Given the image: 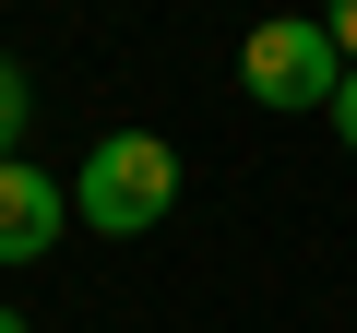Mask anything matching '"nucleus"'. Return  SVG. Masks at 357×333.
<instances>
[{
  "label": "nucleus",
  "instance_id": "obj_1",
  "mask_svg": "<svg viewBox=\"0 0 357 333\" xmlns=\"http://www.w3.org/2000/svg\"><path fill=\"white\" fill-rule=\"evenodd\" d=\"M167 203H178V155L155 131H107L72 166V226H96V238H143V226H167Z\"/></svg>",
  "mask_w": 357,
  "mask_h": 333
},
{
  "label": "nucleus",
  "instance_id": "obj_2",
  "mask_svg": "<svg viewBox=\"0 0 357 333\" xmlns=\"http://www.w3.org/2000/svg\"><path fill=\"white\" fill-rule=\"evenodd\" d=\"M333 84H345V60H333L321 13L250 24V48H238V95H250V107H333Z\"/></svg>",
  "mask_w": 357,
  "mask_h": 333
},
{
  "label": "nucleus",
  "instance_id": "obj_3",
  "mask_svg": "<svg viewBox=\"0 0 357 333\" xmlns=\"http://www.w3.org/2000/svg\"><path fill=\"white\" fill-rule=\"evenodd\" d=\"M60 226H72V191L48 179V166L0 155V262H48V250H60Z\"/></svg>",
  "mask_w": 357,
  "mask_h": 333
},
{
  "label": "nucleus",
  "instance_id": "obj_4",
  "mask_svg": "<svg viewBox=\"0 0 357 333\" xmlns=\"http://www.w3.org/2000/svg\"><path fill=\"white\" fill-rule=\"evenodd\" d=\"M13 143H24V72L0 60V155H13Z\"/></svg>",
  "mask_w": 357,
  "mask_h": 333
},
{
  "label": "nucleus",
  "instance_id": "obj_5",
  "mask_svg": "<svg viewBox=\"0 0 357 333\" xmlns=\"http://www.w3.org/2000/svg\"><path fill=\"white\" fill-rule=\"evenodd\" d=\"M321 36H333V60L357 72V0H321Z\"/></svg>",
  "mask_w": 357,
  "mask_h": 333
},
{
  "label": "nucleus",
  "instance_id": "obj_6",
  "mask_svg": "<svg viewBox=\"0 0 357 333\" xmlns=\"http://www.w3.org/2000/svg\"><path fill=\"white\" fill-rule=\"evenodd\" d=\"M333 143H345V155H357V72H345V84H333Z\"/></svg>",
  "mask_w": 357,
  "mask_h": 333
},
{
  "label": "nucleus",
  "instance_id": "obj_7",
  "mask_svg": "<svg viewBox=\"0 0 357 333\" xmlns=\"http://www.w3.org/2000/svg\"><path fill=\"white\" fill-rule=\"evenodd\" d=\"M0 333H36V321H24V309H0Z\"/></svg>",
  "mask_w": 357,
  "mask_h": 333
}]
</instances>
